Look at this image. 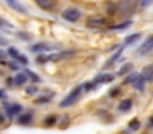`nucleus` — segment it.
<instances>
[{"label":"nucleus","instance_id":"nucleus-34","mask_svg":"<svg viewBox=\"0 0 153 134\" xmlns=\"http://www.w3.org/2000/svg\"><path fill=\"white\" fill-rule=\"evenodd\" d=\"M140 3H142L143 7H148L150 3H153V0H140Z\"/></svg>","mask_w":153,"mask_h":134},{"label":"nucleus","instance_id":"nucleus-35","mask_svg":"<svg viewBox=\"0 0 153 134\" xmlns=\"http://www.w3.org/2000/svg\"><path fill=\"white\" fill-rule=\"evenodd\" d=\"M0 98H2V100H5V98H7V93H5L4 90H0Z\"/></svg>","mask_w":153,"mask_h":134},{"label":"nucleus","instance_id":"nucleus-5","mask_svg":"<svg viewBox=\"0 0 153 134\" xmlns=\"http://www.w3.org/2000/svg\"><path fill=\"white\" fill-rule=\"evenodd\" d=\"M4 108L5 111H7V116L8 118H13V116H18V114L23 111V108H22L20 103H13V105H8L7 101L4 103Z\"/></svg>","mask_w":153,"mask_h":134},{"label":"nucleus","instance_id":"nucleus-2","mask_svg":"<svg viewBox=\"0 0 153 134\" xmlns=\"http://www.w3.org/2000/svg\"><path fill=\"white\" fill-rule=\"evenodd\" d=\"M138 7L137 0H119L117 2V13H127V15H133Z\"/></svg>","mask_w":153,"mask_h":134},{"label":"nucleus","instance_id":"nucleus-20","mask_svg":"<svg viewBox=\"0 0 153 134\" xmlns=\"http://www.w3.org/2000/svg\"><path fill=\"white\" fill-rule=\"evenodd\" d=\"M51 100H53V95L48 93V95H41V97H38L36 98V103L38 105H46V103H50Z\"/></svg>","mask_w":153,"mask_h":134},{"label":"nucleus","instance_id":"nucleus-25","mask_svg":"<svg viewBox=\"0 0 153 134\" xmlns=\"http://www.w3.org/2000/svg\"><path fill=\"white\" fill-rule=\"evenodd\" d=\"M7 54H8V56H10V57H13V59H17V57H18V56H20V51H18V49H17V48H12V46H10V48H8V49H7Z\"/></svg>","mask_w":153,"mask_h":134},{"label":"nucleus","instance_id":"nucleus-27","mask_svg":"<svg viewBox=\"0 0 153 134\" xmlns=\"http://www.w3.org/2000/svg\"><path fill=\"white\" fill-rule=\"evenodd\" d=\"M50 59H48V56L45 54V52H41V54L36 56V64H45V62H48Z\"/></svg>","mask_w":153,"mask_h":134},{"label":"nucleus","instance_id":"nucleus-32","mask_svg":"<svg viewBox=\"0 0 153 134\" xmlns=\"http://www.w3.org/2000/svg\"><path fill=\"white\" fill-rule=\"evenodd\" d=\"M15 61L20 62V64H23V65H27V64H28V57H27V56H23V54H20L17 59H15Z\"/></svg>","mask_w":153,"mask_h":134},{"label":"nucleus","instance_id":"nucleus-36","mask_svg":"<svg viewBox=\"0 0 153 134\" xmlns=\"http://www.w3.org/2000/svg\"><path fill=\"white\" fill-rule=\"evenodd\" d=\"M0 46H7V39H4V38L0 39Z\"/></svg>","mask_w":153,"mask_h":134},{"label":"nucleus","instance_id":"nucleus-12","mask_svg":"<svg viewBox=\"0 0 153 134\" xmlns=\"http://www.w3.org/2000/svg\"><path fill=\"white\" fill-rule=\"evenodd\" d=\"M140 77L145 82H153V65H148V67L143 69V70L140 72Z\"/></svg>","mask_w":153,"mask_h":134},{"label":"nucleus","instance_id":"nucleus-37","mask_svg":"<svg viewBox=\"0 0 153 134\" xmlns=\"http://www.w3.org/2000/svg\"><path fill=\"white\" fill-rule=\"evenodd\" d=\"M150 124H152V126H153V118H152V119H150Z\"/></svg>","mask_w":153,"mask_h":134},{"label":"nucleus","instance_id":"nucleus-21","mask_svg":"<svg viewBox=\"0 0 153 134\" xmlns=\"http://www.w3.org/2000/svg\"><path fill=\"white\" fill-rule=\"evenodd\" d=\"M25 74H27V77H28V80H31V82H35V83H38V82H41V78H40V75H36L33 70H25Z\"/></svg>","mask_w":153,"mask_h":134},{"label":"nucleus","instance_id":"nucleus-33","mask_svg":"<svg viewBox=\"0 0 153 134\" xmlns=\"http://www.w3.org/2000/svg\"><path fill=\"white\" fill-rule=\"evenodd\" d=\"M119 93H120V88H119V87H114L112 90H110L109 97H112V98H114V97H117V95H119Z\"/></svg>","mask_w":153,"mask_h":134},{"label":"nucleus","instance_id":"nucleus-23","mask_svg":"<svg viewBox=\"0 0 153 134\" xmlns=\"http://www.w3.org/2000/svg\"><path fill=\"white\" fill-rule=\"evenodd\" d=\"M140 77V74H137V72H132V74H128L127 75V78H125V83H135L137 82V78Z\"/></svg>","mask_w":153,"mask_h":134},{"label":"nucleus","instance_id":"nucleus-31","mask_svg":"<svg viewBox=\"0 0 153 134\" xmlns=\"http://www.w3.org/2000/svg\"><path fill=\"white\" fill-rule=\"evenodd\" d=\"M7 65H8V67H10V69H12V70H17V72L20 70V64H18L17 61H12V62H8Z\"/></svg>","mask_w":153,"mask_h":134},{"label":"nucleus","instance_id":"nucleus-10","mask_svg":"<svg viewBox=\"0 0 153 134\" xmlns=\"http://www.w3.org/2000/svg\"><path fill=\"white\" fill-rule=\"evenodd\" d=\"M5 3H7L10 8H13L15 12H18V13H27V8H25L23 5H22L18 0H4Z\"/></svg>","mask_w":153,"mask_h":134},{"label":"nucleus","instance_id":"nucleus-8","mask_svg":"<svg viewBox=\"0 0 153 134\" xmlns=\"http://www.w3.org/2000/svg\"><path fill=\"white\" fill-rule=\"evenodd\" d=\"M105 25H107V18H104V16H91L87 20L89 28H99V26H105Z\"/></svg>","mask_w":153,"mask_h":134},{"label":"nucleus","instance_id":"nucleus-22","mask_svg":"<svg viewBox=\"0 0 153 134\" xmlns=\"http://www.w3.org/2000/svg\"><path fill=\"white\" fill-rule=\"evenodd\" d=\"M96 88H97L96 80L94 82H86V83L82 85V92H92V90H96Z\"/></svg>","mask_w":153,"mask_h":134},{"label":"nucleus","instance_id":"nucleus-16","mask_svg":"<svg viewBox=\"0 0 153 134\" xmlns=\"http://www.w3.org/2000/svg\"><path fill=\"white\" fill-rule=\"evenodd\" d=\"M18 124H22V126H25V124H30L31 123V119H33V114L31 113H27V114H18Z\"/></svg>","mask_w":153,"mask_h":134},{"label":"nucleus","instance_id":"nucleus-7","mask_svg":"<svg viewBox=\"0 0 153 134\" xmlns=\"http://www.w3.org/2000/svg\"><path fill=\"white\" fill-rule=\"evenodd\" d=\"M152 51H153V36H150V38H146L145 42H143V44L138 48V56L150 54Z\"/></svg>","mask_w":153,"mask_h":134},{"label":"nucleus","instance_id":"nucleus-14","mask_svg":"<svg viewBox=\"0 0 153 134\" xmlns=\"http://www.w3.org/2000/svg\"><path fill=\"white\" fill-rule=\"evenodd\" d=\"M123 48H125V46L122 44V46H120V48H119V51L115 52V54H114V56H110V59H109V61L105 62V67H112V65L115 64L117 61H119V59H120V56H122V49H123Z\"/></svg>","mask_w":153,"mask_h":134},{"label":"nucleus","instance_id":"nucleus-3","mask_svg":"<svg viewBox=\"0 0 153 134\" xmlns=\"http://www.w3.org/2000/svg\"><path fill=\"white\" fill-rule=\"evenodd\" d=\"M76 56V49H68V51H58L54 54H50L48 59L53 62H58V61H63V59H68V57H73Z\"/></svg>","mask_w":153,"mask_h":134},{"label":"nucleus","instance_id":"nucleus-18","mask_svg":"<svg viewBox=\"0 0 153 134\" xmlns=\"http://www.w3.org/2000/svg\"><path fill=\"white\" fill-rule=\"evenodd\" d=\"M140 33H133V34H130V36H127L125 38V41H123V46H130V44H133V42H137L140 39Z\"/></svg>","mask_w":153,"mask_h":134},{"label":"nucleus","instance_id":"nucleus-15","mask_svg":"<svg viewBox=\"0 0 153 134\" xmlns=\"http://www.w3.org/2000/svg\"><path fill=\"white\" fill-rule=\"evenodd\" d=\"M132 106H133V101L130 100V98H127V100H123V101H120V103H119V111L125 113V111L132 110Z\"/></svg>","mask_w":153,"mask_h":134},{"label":"nucleus","instance_id":"nucleus-13","mask_svg":"<svg viewBox=\"0 0 153 134\" xmlns=\"http://www.w3.org/2000/svg\"><path fill=\"white\" fill-rule=\"evenodd\" d=\"M114 78H115V75H112V74H100V75H97V77H96V83L97 85H100V83H110Z\"/></svg>","mask_w":153,"mask_h":134},{"label":"nucleus","instance_id":"nucleus-4","mask_svg":"<svg viewBox=\"0 0 153 134\" xmlns=\"http://www.w3.org/2000/svg\"><path fill=\"white\" fill-rule=\"evenodd\" d=\"M61 16H63V18L66 20V21L76 23L77 20L81 18V12H79V8H66V10H63Z\"/></svg>","mask_w":153,"mask_h":134},{"label":"nucleus","instance_id":"nucleus-1","mask_svg":"<svg viewBox=\"0 0 153 134\" xmlns=\"http://www.w3.org/2000/svg\"><path fill=\"white\" fill-rule=\"evenodd\" d=\"M81 93H82V85H79V87L73 88V90H71L69 93H68L66 97L63 98V100H61L59 106H61V108H68V106H71V105H74L77 100H79Z\"/></svg>","mask_w":153,"mask_h":134},{"label":"nucleus","instance_id":"nucleus-11","mask_svg":"<svg viewBox=\"0 0 153 134\" xmlns=\"http://www.w3.org/2000/svg\"><path fill=\"white\" fill-rule=\"evenodd\" d=\"M28 82V77L25 72H18L17 75L13 77V85H17V87H22V85H27Z\"/></svg>","mask_w":153,"mask_h":134},{"label":"nucleus","instance_id":"nucleus-19","mask_svg":"<svg viewBox=\"0 0 153 134\" xmlns=\"http://www.w3.org/2000/svg\"><path fill=\"white\" fill-rule=\"evenodd\" d=\"M132 67H133V65H132V64H128V62H127V64H123L122 67H120L119 70H117V77H122V75H127L130 70H132Z\"/></svg>","mask_w":153,"mask_h":134},{"label":"nucleus","instance_id":"nucleus-24","mask_svg":"<svg viewBox=\"0 0 153 134\" xmlns=\"http://www.w3.org/2000/svg\"><path fill=\"white\" fill-rule=\"evenodd\" d=\"M145 83H146V82L143 80L142 77H138V78H137V82H135L133 85H135V88H137L138 92H143V88H145Z\"/></svg>","mask_w":153,"mask_h":134},{"label":"nucleus","instance_id":"nucleus-6","mask_svg":"<svg viewBox=\"0 0 153 134\" xmlns=\"http://www.w3.org/2000/svg\"><path fill=\"white\" fill-rule=\"evenodd\" d=\"M31 51L35 52V54H41V52H46V51H51V49H54L53 44H50V42H36V44L31 46Z\"/></svg>","mask_w":153,"mask_h":134},{"label":"nucleus","instance_id":"nucleus-26","mask_svg":"<svg viewBox=\"0 0 153 134\" xmlns=\"http://www.w3.org/2000/svg\"><path fill=\"white\" fill-rule=\"evenodd\" d=\"M56 121H58L56 114H50V116L45 119V124H46V126H51V124H56Z\"/></svg>","mask_w":153,"mask_h":134},{"label":"nucleus","instance_id":"nucleus-30","mask_svg":"<svg viewBox=\"0 0 153 134\" xmlns=\"http://www.w3.org/2000/svg\"><path fill=\"white\" fill-rule=\"evenodd\" d=\"M128 127H130L132 131H137V129L140 127V121H138V119H133V121H130Z\"/></svg>","mask_w":153,"mask_h":134},{"label":"nucleus","instance_id":"nucleus-17","mask_svg":"<svg viewBox=\"0 0 153 134\" xmlns=\"http://www.w3.org/2000/svg\"><path fill=\"white\" fill-rule=\"evenodd\" d=\"M130 25H132V21H130V20H125V21L120 23V25H112L110 29H114V31H123V29L130 28Z\"/></svg>","mask_w":153,"mask_h":134},{"label":"nucleus","instance_id":"nucleus-28","mask_svg":"<svg viewBox=\"0 0 153 134\" xmlns=\"http://www.w3.org/2000/svg\"><path fill=\"white\" fill-rule=\"evenodd\" d=\"M36 92H38V87H36V85H28V87L25 88V93H27V95H35Z\"/></svg>","mask_w":153,"mask_h":134},{"label":"nucleus","instance_id":"nucleus-9","mask_svg":"<svg viewBox=\"0 0 153 134\" xmlns=\"http://www.w3.org/2000/svg\"><path fill=\"white\" fill-rule=\"evenodd\" d=\"M35 3L45 12H51L56 7V0H35Z\"/></svg>","mask_w":153,"mask_h":134},{"label":"nucleus","instance_id":"nucleus-29","mask_svg":"<svg viewBox=\"0 0 153 134\" xmlns=\"http://www.w3.org/2000/svg\"><path fill=\"white\" fill-rule=\"evenodd\" d=\"M107 13H109V15H115L117 13V3H109V7H107Z\"/></svg>","mask_w":153,"mask_h":134}]
</instances>
